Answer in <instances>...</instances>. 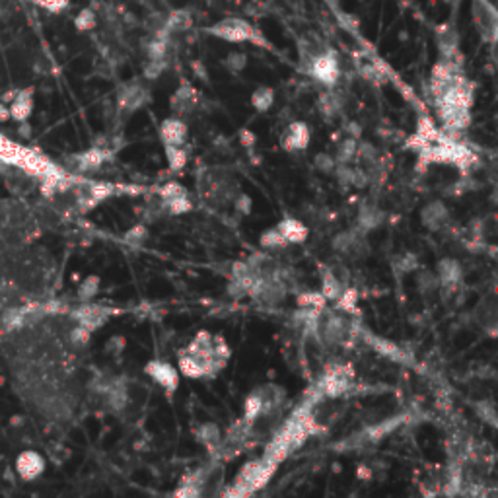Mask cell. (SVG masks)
Instances as JSON below:
<instances>
[{"mask_svg": "<svg viewBox=\"0 0 498 498\" xmlns=\"http://www.w3.org/2000/svg\"><path fill=\"white\" fill-rule=\"evenodd\" d=\"M182 195H187V191H185L179 183H175V182L166 183L164 187L160 189V199H162V201H172V199H175V197H182Z\"/></svg>", "mask_w": 498, "mask_h": 498, "instance_id": "cell-47", "label": "cell"}, {"mask_svg": "<svg viewBox=\"0 0 498 498\" xmlns=\"http://www.w3.org/2000/svg\"><path fill=\"white\" fill-rule=\"evenodd\" d=\"M248 62H249L248 55L242 53V51H232V53L226 55V59H224V67H226L232 74H240V72L245 70Z\"/></svg>", "mask_w": 498, "mask_h": 498, "instance_id": "cell-38", "label": "cell"}, {"mask_svg": "<svg viewBox=\"0 0 498 498\" xmlns=\"http://www.w3.org/2000/svg\"><path fill=\"white\" fill-rule=\"evenodd\" d=\"M311 133L310 127L302 121H292L288 125L287 135L282 138V148L288 152L296 150H306L308 144H310Z\"/></svg>", "mask_w": 498, "mask_h": 498, "instance_id": "cell-12", "label": "cell"}, {"mask_svg": "<svg viewBox=\"0 0 498 498\" xmlns=\"http://www.w3.org/2000/svg\"><path fill=\"white\" fill-rule=\"evenodd\" d=\"M325 296L321 292H302L296 296L298 308H310V310H323L325 308Z\"/></svg>", "mask_w": 498, "mask_h": 498, "instance_id": "cell-34", "label": "cell"}, {"mask_svg": "<svg viewBox=\"0 0 498 498\" xmlns=\"http://www.w3.org/2000/svg\"><path fill=\"white\" fill-rule=\"evenodd\" d=\"M393 269H395L397 272H401V275L413 272L419 269V259H416L415 253H411V251H407V253H401V255H397L395 259H393Z\"/></svg>", "mask_w": 498, "mask_h": 498, "instance_id": "cell-36", "label": "cell"}, {"mask_svg": "<svg viewBox=\"0 0 498 498\" xmlns=\"http://www.w3.org/2000/svg\"><path fill=\"white\" fill-rule=\"evenodd\" d=\"M125 347H127V339H125V337H121V335H114L111 339L107 341L106 350L109 353V355L119 356L123 350H125Z\"/></svg>", "mask_w": 498, "mask_h": 498, "instance_id": "cell-50", "label": "cell"}, {"mask_svg": "<svg viewBox=\"0 0 498 498\" xmlns=\"http://www.w3.org/2000/svg\"><path fill=\"white\" fill-rule=\"evenodd\" d=\"M144 372L148 374V377H152L158 385H162L167 393H174L179 385V372L175 370V366H172L170 363L158 360L154 358L150 363H146Z\"/></svg>", "mask_w": 498, "mask_h": 498, "instance_id": "cell-8", "label": "cell"}, {"mask_svg": "<svg viewBox=\"0 0 498 498\" xmlns=\"http://www.w3.org/2000/svg\"><path fill=\"white\" fill-rule=\"evenodd\" d=\"M356 160H360L364 164H376L377 162V150L374 148V144L370 143H358L356 144Z\"/></svg>", "mask_w": 498, "mask_h": 498, "instance_id": "cell-42", "label": "cell"}, {"mask_svg": "<svg viewBox=\"0 0 498 498\" xmlns=\"http://www.w3.org/2000/svg\"><path fill=\"white\" fill-rule=\"evenodd\" d=\"M384 220L385 214L377 209L376 204H364L363 209H360V212H358V222H356V224H358V230L366 234V232L382 226Z\"/></svg>", "mask_w": 498, "mask_h": 498, "instance_id": "cell-21", "label": "cell"}, {"mask_svg": "<svg viewBox=\"0 0 498 498\" xmlns=\"http://www.w3.org/2000/svg\"><path fill=\"white\" fill-rule=\"evenodd\" d=\"M197 440L201 444L209 446V448H214V446L220 444V428L218 424L214 423H204L197 428Z\"/></svg>", "mask_w": 498, "mask_h": 498, "instance_id": "cell-28", "label": "cell"}, {"mask_svg": "<svg viewBox=\"0 0 498 498\" xmlns=\"http://www.w3.org/2000/svg\"><path fill=\"white\" fill-rule=\"evenodd\" d=\"M39 4L51 14H61L70 6V0H39Z\"/></svg>", "mask_w": 498, "mask_h": 498, "instance_id": "cell-52", "label": "cell"}, {"mask_svg": "<svg viewBox=\"0 0 498 498\" xmlns=\"http://www.w3.org/2000/svg\"><path fill=\"white\" fill-rule=\"evenodd\" d=\"M277 228H279L280 234L284 236V240H287L288 243L306 242V240H308V234H310L302 220L292 218V216H287V218L280 220Z\"/></svg>", "mask_w": 498, "mask_h": 498, "instance_id": "cell-17", "label": "cell"}, {"mask_svg": "<svg viewBox=\"0 0 498 498\" xmlns=\"http://www.w3.org/2000/svg\"><path fill=\"white\" fill-rule=\"evenodd\" d=\"M8 109H10V119L18 123L28 121L31 111H33V88L14 92V96L8 104Z\"/></svg>", "mask_w": 498, "mask_h": 498, "instance_id": "cell-13", "label": "cell"}, {"mask_svg": "<svg viewBox=\"0 0 498 498\" xmlns=\"http://www.w3.org/2000/svg\"><path fill=\"white\" fill-rule=\"evenodd\" d=\"M240 143H242L245 148H253L257 144L255 133L249 131V128H242V131H240Z\"/></svg>", "mask_w": 498, "mask_h": 498, "instance_id": "cell-55", "label": "cell"}, {"mask_svg": "<svg viewBox=\"0 0 498 498\" xmlns=\"http://www.w3.org/2000/svg\"><path fill=\"white\" fill-rule=\"evenodd\" d=\"M436 277L440 284H460L463 279V269H461L460 261H455L452 257L440 259L436 267Z\"/></svg>", "mask_w": 498, "mask_h": 498, "instance_id": "cell-18", "label": "cell"}, {"mask_svg": "<svg viewBox=\"0 0 498 498\" xmlns=\"http://www.w3.org/2000/svg\"><path fill=\"white\" fill-rule=\"evenodd\" d=\"M347 131L350 133V136H353V138H356V140H358V136H360V127H358L356 123H348Z\"/></svg>", "mask_w": 498, "mask_h": 498, "instance_id": "cell-58", "label": "cell"}, {"mask_svg": "<svg viewBox=\"0 0 498 498\" xmlns=\"http://www.w3.org/2000/svg\"><path fill=\"white\" fill-rule=\"evenodd\" d=\"M436 45L442 59H461L460 35L452 23H442L436 28Z\"/></svg>", "mask_w": 498, "mask_h": 498, "instance_id": "cell-10", "label": "cell"}, {"mask_svg": "<svg viewBox=\"0 0 498 498\" xmlns=\"http://www.w3.org/2000/svg\"><path fill=\"white\" fill-rule=\"evenodd\" d=\"M306 72L317 80L319 84H323L327 88H333L335 84L341 80V65L339 57L329 51L325 47L323 51H319L317 55H314L308 65H304Z\"/></svg>", "mask_w": 498, "mask_h": 498, "instance_id": "cell-3", "label": "cell"}, {"mask_svg": "<svg viewBox=\"0 0 498 498\" xmlns=\"http://www.w3.org/2000/svg\"><path fill=\"white\" fill-rule=\"evenodd\" d=\"M166 68H167L166 59H146L143 74L144 78H148V80H156V78H160V76L164 74V70H166Z\"/></svg>", "mask_w": 498, "mask_h": 498, "instance_id": "cell-41", "label": "cell"}, {"mask_svg": "<svg viewBox=\"0 0 498 498\" xmlns=\"http://www.w3.org/2000/svg\"><path fill=\"white\" fill-rule=\"evenodd\" d=\"M10 119V109H8L6 101H0V123H4Z\"/></svg>", "mask_w": 498, "mask_h": 498, "instance_id": "cell-57", "label": "cell"}, {"mask_svg": "<svg viewBox=\"0 0 498 498\" xmlns=\"http://www.w3.org/2000/svg\"><path fill=\"white\" fill-rule=\"evenodd\" d=\"M162 204L166 206L170 214H183V212L191 211V201L187 199V195L175 197L172 201H162Z\"/></svg>", "mask_w": 498, "mask_h": 498, "instance_id": "cell-43", "label": "cell"}, {"mask_svg": "<svg viewBox=\"0 0 498 498\" xmlns=\"http://www.w3.org/2000/svg\"><path fill=\"white\" fill-rule=\"evenodd\" d=\"M471 16H473V22H475L479 35L485 41L494 43L498 33V12L494 4L489 2V0H473L471 2Z\"/></svg>", "mask_w": 498, "mask_h": 498, "instance_id": "cell-4", "label": "cell"}, {"mask_svg": "<svg viewBox=\"0 0 498 498\" xmlns=\"http://www.w3.org/2000/svg\"><path fill=\"white\" fill-rule=\"evenodd\" d=\"M368 183H370V174H368L364 167H353V182H350V187L364 189Z\"/></svg>", "mask_w": 498, "mask_h": 498, "instance_id": "cell-51", "label": "cell"}, {"mask_svg": "<svg viewBox=\"0 0 498 498\" xmlns=\"http://www.w3.org/2000/svg\"><path fill=\"white\" fill-rule=\"evenodd\" d=\"M166 148V158L167 166L174 172H179L187 164V152L183 150V146H175V144H164Z\"/></svg>", "mask_w": 498, "mask_h": 498, "instance_id": "cell-29", "label": "cell"}, {"mask_svg": "<svg viewBox=\"0 0 498 498\" xmlns=\"http://www.w3.org/2000/svg\"><path fill=\"white\" fill-rule=\"evenodd\" d=\"M356 300H358V296H356L355 290H343V294L337 298V308L343 311H356Z\"/></svg>", "mask_w": 498, "mask_h": 498, "instance_id": "cell-46", "label": "cell"}, {"mask_svg": "<svg viewBox=\"0 0 498 498\" xmlns=\"http://www.w3.org/2000/svg\"><path fill=\"white\" fill-rule=\"evenodd\" d=\"M370 345L374 348H376L380 355L387 356V358H392V360H399V363H405V353L401 350L395 343H392V341H385V339H380V337H370Z\"/></svg>", "mask_w": 498, "mask_h": 498, "instance_id": "cell-26", "label": "cell"}, {"mask_svg": "<svg viewBox=\"0 0 498 498\" xmlns=\"http://www.w3.org/2000/svg\"><path fill=\"white\" fill-rule=\"evenodd\" d=\"M204 33L222 39L226 43H253L257 47L269 45L267 38L257 30L253 23H249L248 20L238 18V16H228L218 22L211 23L209 28H204Z\"/></svg>", "mask_w": 498, "mask_h": 498, "instance_id": "cell-1", "label": "cell"}, {"mask_svg": "<svg viewBox=\"0 0 498 498\" xmlns=\"http://www.w3.org/2000/svg\"><path fill=\"white\" fill-rule=\"evenodd\" d=\"M203 494V485H195V483H182V487L175 491V497H187V498H195Z\"/></svg>", "mask_w": 498, "mask_h": 498, "instance_id": "cell-53", "label": "cell"}, {"mask_svg": "<svg viewBox=\"0 0 498 498\" xmlns=\"http://www.w3.org/2000/svg\"><path fill=\"white\" fill-rule=\"evenodd\" d=\"M206 363H209V360H203V358H199V356L195 355H189V353L183 350L182 355H179L177 366H179V374L193 377V380H199V377H206Z\"/></svg>", "mask_w": 498, "mask_h": 498, "instance_id": "cell-19", "label": "cell"}, {"mask_svg": "<svg viewBox=\"0 0 498 498\" xmlns=\"http://www.w3.org/2000/svg\"><path fill=\"white\" fill-rule=\"evenodd\" d=\"M98 26V14L94 8H82L74 18V28L78 31H92Z\"/></svg>", "mask_w": 498, "mask_h": 498, "instance_id": "cell-33", "label": "cell"}, {"mask_svg": "<svg viewBox=\"0 0 498 498\" xmlns=\"http://www.w3.org/2000/svg\"><path fill=\"white\" fill-rule=\"evenodd\" d=\"M150 99V94H148V88L144 86L143 82L138 80H133V82L123 84L121 90L117 94V104H119V109L123 111H128L133 114L136 109H140L148 104Z\"/></svg>", "mask_w": 498, "mask_h": 498, "instance_id": "cell-6", "label": "cell"}, {"mask_svg": "<svg viewBox=\"0 0 498 498\" xmlns=\"http://www.w3.org/2000/svg\"><path fill=\"white\" fill-rule=\"evenodd\" d=\"M212 337H214V335H211L209 331L197 333V337L191 341V345L185 348V353L199 356V358H203V360H211V358H214V350H212Z\"/></svg>", "mask_w": 498, "mask_h": 498, "instance_id": "cell-22", "label": "cell"}, {"mask_svg": "<svg viewBox=\"0 0 498 498\" xmlns=\"http://www.w3.org/2000/svg\"><path fill=\"white\" fill-rule=\"evenodd\" d=\"M416 136H421L424 143L434 144L440 140L442 133L438 131L431 117H421V119H419V125H416Z\"/></svg>", "mask_w": 498, "mask_h": 498, "instance_id": "cell-30", "label": "cell"}, {"mask_svg": "<svg viewBox=\"0 0 498 498\" xmlns=\"http://www.w3.org/2000/svg\"><path fill=\"white\" fill-rule=\"evenodd\" d=\"M197 101H199V94L197 90L191 86V84H182L177 90L174 92V96L170 98V107L172 111L177 115H185L191 114L195 109Z\"/></svg>", "mask_w": 498, "mask_h": 498, "instance_id": "cell-14", "label": "cell"}, {"mask_svg": "<svg viewBox=\"0 0 498 498\" xmlns=\"http://www.w3.org/2000/svg\"><path fill=\"white\" fill-rule=\"evenodd\" d=\"M90 335L92 331L88 329V327H84V325H76L74 329L70 331V341L74 343V345H78V347H84L88 341H90Z\"/></svg>", "mask_w": 498, "mask_h": 498, "instance_id": "cell-48", "label": "cell"}, {"mask_svg": "<svg viewBox=\"0 0 498 498\" xmlns=\"http://www.w3.org/2000/svg\"><path fill=\"white\" fill-rule=\"evenodd\" d=\"M440 287V280H438L436 272L432 271H421L416 272V290L421 292L423 296H431L434 294Z\"/></svg>", "mask_w": 498, "mask_h": 498, "instance_id": "cell-27", "label": "cell"}, {"mask_svg": "<svg viewBox=\"0 0 498 498\" xmlns=\"http://www.w3.org/2000/svg\"><path fill=\"white\" fill-rule=\"evenodd\" d=\"M272 104H275V90L269 88V86H259V88H255L253 94H251V106H253V109L259 111V114L269 111L272 107Z\"/></svg>", "mask_w": 498, "mask_h": 498, "instance_id": "cell-25", "label": "cell"}, {"mask_svg": "<svg viewBox=\"0 0 498 498\" xmlns=\"http://www.w3.org/2000/svg\"><path fill=\"white\" fill-rule=\"evenodd\" d=\"M45 467V458L39 452H35V450H23V452L16 458V473H18V477H20L22 481H26V483L35 481L38 477L43 475Z\"/></svg>", "mask_w": 498, "mask_h": 498, "instance_id": "cell-7", "label": "cell"}, {"mask_svg": "<svg viewBox=\"0 0 498 498\" xmlns=\"http://www.w3.org/2000/svg\"><path fill=\"white\" fill-rule=\"evenodd\" d=\"M421 222L426 230L431 232H438L450 222V211L444 203L440 201H432V203H426L421 211Z\"/></svg>", "mask_w": 498, "mask_h": 498, "instance_id": "cell-11", "label": "cell"}, {"mask_svg": "<svg viewBox=\"0 0 498 498\" xmlns=\"http://www.w3.org/2000/svg\"><path fill=\"white\" fill-rule=\"evenodd\" d=\"M356 144H358L356 138L347 136V138L339 144V148H337V158H335V162H337V164H350V162L356 158Z\"/></svg>", "mask_w": 498, "mask_h": 498, "instance_id": "cell-35", "label": "cell"}, {"mask_svg": "<svg viewBox=\"0 0 498 498\" xmlns=\"http://www.w3.org/2000/svg\"><path fill=\"white\" fill-rule=\"evenodd\" d=\"M350 377H353V372L350 368H345V366H339L335 370L327 372L321 382L317 384V392L321 395H327V397H337V395H343L347 392L348 385H350Z\"/></svg>", "mask_w": 498, "mask_h": 498, "instance_id": "cell-9", "label": "cell"}, {"mask_svg": "<svg viewBox=\"0 0 498 498\" xmlns=\"http://www.w3.org/2000/svg\"><path fill=\"white\" fill-rule=\"evenodd\" d=\"M234 209L236 212H240V214H243V216H248L249 212H251V209H253V201H251V197L245 195V193H238V195L234 197Z\"/></svg>", "mask_w": 498, "mask_h": 498, "instance_id": "cell-49", "label": "cell"}, {"mask_svg": "<svg viewBox=\"0 0 498 498\" xmlns=\"http://www.w3.org/2000/svg\"><path fill=\"white\" fill-rule=\"evenodd\" d=\"M263 395H261L259 387H257L255 392L248 395V399L243 403V419L248 423H255L259 416H263Z\"/></svg>", "mask_w": 498, "mask_h": 498, "instance_id": "cell-23", "label": "cell"}, {"mask_svg": "<svg viewBox=\"0 0 498 498\" xmlns=\"http://www.w3.org/2000/svg\"><path fill=\"white\" fill-rule=\"evenodd\" d=\"M74 319L84 327H88L90 331H96L98 327L106 323L107 317H109V310L106 308H99V306H90L86 302V306H82L80 310H76V314H72Z\"/></svg>", "mask_w": 498, "mask_h": 498, "instance_id": "cell-16", "label": "cell"}, {"mask_svg": "<svg viewBox=\"0 0 498 498\" xmlns=\"http://www.w3.org/2000/svg\"><path fill=\"white\" fill-rule=\"evenodd\" d=\"M187 125L179 119V117H170L164 119L160 125V136L164 144H175V146H183L187 140Z\"/></svg>", "mask_w": 498, "mask_h": 498, "instance_id": "cell-15", "label": "cell"}, {"mask_svg": "<svg viewBox=\"0 0 498 498\" xmlns=\"http://www.w3.org/2000/svg\"><path fill=\"white\" fill-rule=\"evenodd\" d=\"M277 467H271L267 465L263 460L257 461H249L242 467V471L238 473V479H236V485L232 487V491L228 494H234V497H245V494H251L255 492L259 487H263L269 477L272 475V471Z\"/></svg>", "mask_w": 498, "mask_h": 498, "instance_id": "cell-2", "label": "cell"}, {"mask_svg": "<svg viewBox=\"0 0 498 498\" xmlns=\"http://www.w3.org/2000/svg\"><path fill=\"white\" fill-rule=\"evenodd\" d=\"M401 421H403V416H397V419H389V421H384V423L376 424L374 428H370L368 431V440H380V438L387 436L389 432H393L397 426L401 424Z\"/></svg>", "mask_w": 498, "mask_h": 498, "instance_id": "cell-39", "label": "cell"}, {"mask_svg": "<svg viewBox=\"0 0 498 498\" xmlns=\"http://www.w3.org/2000/svg\"><path fill=\"white\" fill-rule=\"evenodd\" d=\"M109 156H111V152L96 146V148H90V150L78 154L76 156V166H78L80 172H92V170H98Z\"/></svg>", "mask_w": 498, "mask_h": 498, "instance_id": "cell-20", "label": "cell"}, {"mask_svg": "<svg viewBox=\"0 0 498 498\" xmlns=\"http://www.w3.org/2000/svg\"><path fill=\"white\" fill-rule=\"evenodd\" d=\"M356 477H358V479H370V477H374V467L360 465V467L356 469Z\"/></svg>", "mask_w": 498, "mask_h": 498, "instance_id": "cell-56", "label": "cell"}, {"mask_svg": "<svg viewBox=\"0 0 498 498\" xmlns=\"http://www.w3.org/2000/svg\"><path fill=\"white\" fill-rule=\"evenodd\" d=\"M477 413H479V416H483V421H487V423H491L492 426L497 424V416H494V407H492L491 403H479L477 405Z\"/></svg>", "mask_w": 498, "mask_h": 498, "instance_id": "cell-54", "label": "cell"}, {"mask_svg": "<svg viewBox=\"0 0 498 498\" xmlns=\"http://www.w3.org/2000/svg\"><path fill=\"white\" fill-rule=\"evenodd\" d=\"M259 245L265 249H280L287 248L288 242L284 240V236L280 234L279 228H269V230H265L263 234H261V238H259Z\"/></svg>", "mask_w": 498, "mask_h": 498, "instance_id": "cell-32", "label": "cell"}, {"mask_svg": "<svg viewBox=\"0 0 498 498\" xmlns=\"http://www.w3.org/2000/svg\"><path fill=\"white\" fill-rule=\"evenodd\" d=\"M99 292V277H88V279H84L82 282H80V287H78V298L82 300V302H90V300H94V296Z\"/></svg>", "mask_w": 498, "mask_h": 498, "instance_id": "cell-37", "label": "cell"}, {"mask_svg": "<svg viewBox=\"0 0 498 498\" xmlns=\"http://www.w3.org/2000/svg\"><path fill=\"white\" fill-rule=\"evenodd\" d=\"M343 282H341L331 271H323V287H321V294L325 296V300H337L343 294Z\"/></svg>", "mask_w": 498, "mask_h": 498, "instance_id": "cell-31", "label": "cell"}, {"mask_svg": "<svg viewBox=\"0 0 498 498\" xmlns=\"http://www.w3.org/2000/svg\"><path fill=\"white\" fill-rule=\"evenodd\" d=\"M146 238H148V230H146V226H143V224H136V226H133L131 230H127L125 232V243H128L131 248H140L144 242H146Z\"/></svg>", "mask_w": 498, "mask_h": 498, "instance_id": "cell-40", "label": "cell"}, {"mask_svg": "<svg viewBox=\"0 0 498 498\" xmlns=\"http://www.w3.org/2000/svg\"><path fill=\"white\" fill-rule=\"evenodd\" d=\"M191 23H193V20H191V14H189L187 10H174V12L166 18L164 28H166V31L170 35H174V33L189 30Z\"/></svg>", "mask_w": 498, "mask_h": 498, "instance_id": "cell-24", "label": "cell"}, {"mask_svg": "<svg viewBox=\"0 0 498 498\" xmlns=\"http://www.w3.org/2000/svg\"><path fill=\"white\" fill-rule=\"evenodd\" d=\"M333 174L337 177V183L341 185V189H350V182H353V167L348 164H335Z\"/></svg>", "mask_w": 498, "mask_h": 498, "instance_id": "cell-44", "label": "cell"}, {"mask_svg": "<svg viewBox=\"0 0 498 498\" xmlns=\"http://www.w3.org/2000/svg\"><path fill=\"white\" fill-rule=\"evenodd\" d=\"M317 335L327 345H343L353 335V323L348 321L347 317L339 316V314H331L325 319H321V316H319Z\"/></svg>", "mask_w": 498, "mask_h": 498, "instance_id": "cell-5", "label": "cell"}, {"mask_svg": "<svg viewBox=\"0 0 498 498\" xmlns=\"http://www.w3.org/2000/svg\"><path fill=\"white\" fill-rule=\"evenodd\" d=\"M335 158L333 156H329V154H325V152H321V154H317L316 158H314V166H316L317 172H321V174H333V170H335Z\"/></svg>", "mask_w": 498, "mask_h": 498, "instance_id": "cell-45", "label": "cell"}]
</instances>
